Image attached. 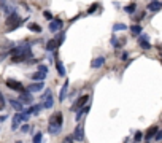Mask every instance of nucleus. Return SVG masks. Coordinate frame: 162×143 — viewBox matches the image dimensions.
Returning <instances> with one entry per match:
<instances>
[{"instance_id": "obj_8", "label": "nucleus", "mask_w": 162, "mask_h": 143, "mask_svg": "<svg viewBox=\"0 0 162 143\" xmlns=\"http://www.w3.org/2000/svg\"><path fill=\"white\" fill-rule=\"evenodd\" d=\"M6 86H8L10 89H13V91H19V92L24 91L22 83H19V81H16V80H6Z\"/></svg>"}, {"instance_id": "obj_27", "label": "nucleus", "mask_w": 162, "mask_h": 143, "mask_svg": "<svg viewBox=\"0 0 162 143\" xmlns=\"http://www.w3.org/2000/svg\"><path fill=\"white\" fill-rule=\"evenodd\" d=\"M135 10H137V5H135V3H130L129 6H126V8H124V11H126V13H129V14L135 13Z\"/></svg>"}, {"instance_id": "obj_10", "label": "nucleus", "mask_w": 162, "mask_h": 143, "mask_svg": "<svg viewBox=\"0 0 162 143\" xmlns=\"http://www.w3.org/2000/svg\"><path fill=\"white\" fill-rule=\"evenodd\" d=\"M138 45H140L141 49H149L151 48V43H149L148 35H140V38H138Z\"/></svg>"}, {"instance_id": "obj_37", "label": "nucleus", "mask_w": 162, "mask_h": 143, "mask_svg": "<svg viewBox=\"0 0 162 143\" xmlns=\"http://www.w3.org/2000/svg\"><path fill=\"white\" fill-rule=\"evenodd\" d=\"M5 119H6V116H5V115H3V116H0V124H2V122L5 121Z\"/></svg>"}, {"instance_id": "obj_26", "label": "nucleus", "mask_w": 162, "mask_h": 143, "mask_svg": "<svg viewBox=\"0 0 162 143\" xmlns=\"http://www.w3.org/2000/svg\"><path fill=\"white\" fill-rule=\"evenodd\" d=\"M32 142H34V143H43V134H41V132H37V134L34 135Z\"/></svg>"}, {"instance_id": "obj_31", "label": "nucleus", "mask_w": 162, "mask_h": 143, "mask_svg": "<svg viewBox=\"0 0 162 143\" xmlns=\"http://www.w3.org/2000/svg\"><path fill=\"white\" fill-rule=\"evenodd\" d=\"M133 138H135V143H137V142H140L141 138H143V134H141V132H137L135 135H133Z\"/></svg>"}, {"instance_id": "obj_14", "label": "nucleus", "mask_w": 162, "mask_h": 143, "mask_svg": "<svg viewBox=\"0 0 162 143\" xmlns=\"http://www.w3.org/2000/svg\"><path fill=\"white\" fill-rule=\"evenodd\" d=\"M67 92H69V81H64V84H62V88H61V92H59V100H61V102L65 100Z\"/></svg>"}, {"instance_id": "obj_33", "label": "nucleus", "mask_w": 162, "mask_h": 143, "mask_svg": "<svg viewBox=\"0 0 162 143\" xmlns=\"http://www.w3.org/2000/svg\"><path fill=\"white\" fill-rule=\"evenodd\" d=\"M154 138H156V140H162V130H159V132L156 134V137H154Z\"/></svg>"}, {"instance_id": "obj_20", "label": "nucleus", "mask_w": 162, "mask_h": 143, "mask_svg": "<svg viewBox=\"0 0 162 143\" xmlns=\"http://www.w3.org/2000/svg\"><path fill=\"white\" fill-rule=\"evenodd\" d=\"M27 27H29V30H32V32H35V33H40L41 32V26L37 24V22H30Z\"/></svg>"}, {"instance_id": "obj_13", "label": "nucleus", "mask_w": 162, "mask_h": 143, "mask_svg": "<svg viewBox=\"0 0 162 143\" xmlns=\"http://www.w3.org/2000/svg\"><path fill=\"white\" fill-rule=\"evenodd\" d=\"M105 64V57L103 56H98V57H96V59H92V62H91V68H100L102 65Z\"/></svg>"}, {"instance_id": "obj_5", "label": "nucleus", "mask_w": 162, "mask_h": 143, "mask_svg": "<svg viewBox=\"0 0 162 143\" xmlns=\"http://www.w3.org/2000/svg\"><path fill=\"white\" fill-rule=\"evenodd\" d=\"M89 102V95L88 94H84V95H81V97H78L76 100H75V103L72 107H70V111H78V110H81L83 107H86V103Z\"/></svg>"}, {"instance_id": "obj_29", "label": "nucleus", "mask_w": 162, "mask_h": 143, "mask_svg": "<svg viewBox=\"0 0 162 143\" xmlns=\"http://www.w3.org/2000/svg\"><path fill=\"white\" fill-rule=\"evenodd\" d=\"M48 70H49V68L46 67V65H38V72H41V73H46V75H48Z\"/></svg>"}, {"instance_id": "obj_4", "label": "nucleus", "mask_w": 162, "mask_h": 143, "mask_svg": "<svg viewBox=\"0 0 162 143\" xmlns=\"http://www.w3.org/2000/svg\"><path fill=\"white\" fill-rule=\"evenodd\" d=\"M41 107L46 108V110L54 107V97H53V94H51L49 89H46L45 94H41Z\"/></svg>"}, {"instance_id": "obj_38", "label": "nucleus", "mask_w": 162, "mask_h": 143, "mask_svg": "<svg viewBox=\"0 0 162 143\" xmlns=\"http://www.w3.org/2000/svg\"><path fill=\"white\" fill-rule=\"evenodd\" d=\"M16 143H22V142H16Z\"/></svg>"}, {"instance_id": "obj_34", "label": "nucleus", "mask_w": 162, "mask_h": 143, "mask_svg": "<svg viewBox=\"0 0 162 143\" xmlns=\"http://www.w3.org/2000/svg\"><path fill=\"white\" fill-rule=\"evenodd\" d=\"M97 6H98L97 3H94V5H92V6H91V8H89V13H94V11H96V8H97Z\"/></svg>"}, {"instance_id": "obj_21", "label": "nucleus", "mask_w": 162, "mask_h": 143, "mask_svg": "<svg viewBox=\"0 0 162 143\" xmlns=\"http://www.w3.org/2000/svg\"><path fill=\"white\" fill-rule=\"evenodd\" d=\"M56 67H57V73L61 76H65V68H64V64L61 62L59 59H56Z\"/></svg>"}, {"instance_id": "obj_17", "label": "nucleus", "mask_w": 162, "mask_h": 143, "mask_svg": "<svg viewBox=\"0 0 162 143\" xmlns=\"http://www.w3.org/2000/svg\"><path fill=\"white\" fill-rule=\"evenodd\" d=\"M159 132V129H157V126H153L151 129H148V132H146V140H151V138H154L156 137V134Z\"/></svg>"}, {"instance_id": "obj_7", "label": "nucleus", "mask_w": 162, "mask_h": 143, "mask_svg": "<svg viewBox=\"0 0 162 143\" xmlns=\"http://www.w3.org/2000/svg\"><path fill=\"white\" fill-rule=\"evenodd\" d=\"M83 130H84V126L80 122V124L76 126V129L73 130V138L76 142H83V140H84V132H83Z\"/></svg>"}, {"instance_id": "obj_11", "label": "nucleus", "mask_w": 162, "mask_h": 143, "mask_svg": "<svg viewBox=\"0 0 162 143\" xmlns=\"http://www.w3.org/2000/svg\"><path fill=\"white\" fill-rule=\"evenodd\" d=\"M19 100H21L22 103H32L34 97H32V94H30L29 91H22L21 95H19Z\"/></svg>"}, {"instance_id": "obj_25", "label": "nucleus", "mask_w": 162, "mask_h": 143, "mask_svg": "<svg viewBox=\"0 0 162 143\" xmlns=\"http://www.w3.org/2000/svg\"><path fill=\"white\" fill-rule=\"evenodd\" d=\"M121 43H126V38H122V40H118L116 37H111V45H113V48H119Z\"/></svg>"}, {"instance_id": "obj_2", "label": "nucleus", "mask_w": 162, "mask_h": 143, "mask_svg": "<svg viewBox=\"0 0 162 143\" xmlns=\"http://www.w3.org/2000/svg\"><path fill=\"white\" fill-rule=\"evenodd\" d=\"M62 126H64V115H62V111H56V113L51 115L48 121V132L53 135L61 134Z\"/></svg>"}, {"instance_id": "obj_1", "label": "nucleus", "mask_w": 162, "mask_h": 143, "mask_svg": "<svg viewBox=\"0 0 162 143\" xmlns=\"http://www.w3.org/2000/svg\"><path fill=\"white\" fill-rule=\"evenodd\" d=\"M11 54H13V57H11L13 62H22V60H27L32 57V49H30L29 43H22V45L16 46L11 51Z\"/></svg>"}, {"instance_id": "obj_32", "label": "nucleus", "mask_w": 162, "mask_h": 143, "mask_svg": "<svg viewBox=\"0 0 162 143\" xmlns=\"http://www.w3.org/2000/svg\"><path fill=\"white\" fill-rule=\"evenodd\" d=\"M29 130H30V126H27V124H24V126L21 127V132H22V134H27Z\"/></svg>"}, {"instance_id": "obj_12", "label": "nucleus", "mask_w": 162, "mask_h": 143, "mask_svg": "<svg viewBox=\"0 0 162 143\" xmlns=\"http://www.w3.org/2000/svg\"><path fill=\"white\" fill-rule=\"evenodd\" d=\"M10 105L14 108V110L18 111V113H22L24 111V103L21 102V100H14V99H10Z\"/></svg>"}, {"instance_id": "obj_16", "label": "nucleus", "mask_w": 162, "mask_h": 143, "mask_svg": "<svg viewBox=\"0 0 162 143\" xmlns=\"http://www.w3.org/2000/svg\"><path fill=\"white\" fill-rule=\"evenodd\" d=\"M149 11H159L162 8V3L161 2H157V0H151V2L148 3V6H146Z\"/></svg>"}, {"instance_id": "obj_3", "label": "nucleus", "mask_w": 162, "mask_h": 143, "mask_svg": "<svg viewBox=\"0 0 162 143\" xmlns=\"http://www.w3.org/2000/svg\"><path fill=\"white\" fill-rule=\"evenodd\" d=\"M5 24H6V27H8V32H11V30L18 29V27L22 24V19L19 18V14H18V13H11L10 16L6 18Z\"/></svg>"}, {"instance_id": "obj_6", "label": "nucleus", "mask_w": 162, "mask_h": 143, "mask_svg": "<svg viewBox=\"0 0 162 143\" xmlns=\"http://www.w3.org/2000/svg\"><path fill=\"white\" fill-rule=\"evenodd\" d=\"M62 27H64V21L62 19H53V21L49 22V32H53V33H56L59 32V30H62Z\"/></svg>"}, {"instance_id": "obj_19", "label": "nucleus", "mask_w": 162, "mask_h": 143, "mask_svg": "<svg viewBox=\"0 0 162 143\" xmlns=\"http://www.w3.org/2000/svg\"><path fill=\"white\" fill-rule=\"evenodd\" d=\"M88 111H89V107H83L81 110H78L76 111V121H81V118L84 115H88Z\"/></svg>"}, {"instance_id": "obj_28", "label": "nucleus", "mask_w": 162, "mask_h": 143, "mask_svg": "<svg viewBox=\"0 0 162 143\" xmlns=\"http://www.w3.org/2000/svg\"><path fill=\"white\" fill-rule=\"evenodd\" d=\"M5 105H6V102H5V97H3V94L0 92V110H3L5 108Z\"/></svg>"}, {"instance_id": "obj_30", "label": "nucleus", "mask_w": 162, "mask_h": 143, "mask_svg": "<svg viewBox=\"0 0 162 143\" xmlns=\"http://www.w3.org/2000/svg\"><path fill=\"white\" fill-rule=\"evenodd\" d=\"M43 16H45L46 19H48L49 22H51V21H53V19H54V18H53V14H51L49 11H45V13H43Z\"/></svg>"}, {"instance_id": "obj_35", "label": "nucleus", "mask_w": 162, "mask_h": 143, "mask_svg": "<svg viewBox=\"0 0 162 143\" xmlns=\"http://www.w3.org/2000/svg\"><path fill=\"white\" fill-rule=\"evenodd\" d=\"M73 140H75V138H73V135H70V137H67V138H65V143H72Z\"/></svg>"}, {"instance_id": "obj_23", "label": "nucleus", "mask_w": 162, "mask_h": 143, "mask_svg": "<svg viewBox=\"0 0 162 143\" xmlns=\"http://www.w3.org/2000/svg\"><path fill=\"white\" fill-rule=\"evenodd\" d=\"M57 46H59V45H57L56 40H49L48 43H46V51H54Z\"/></svg>"}, {"instance_id": "obj_24", "label": "nucleus", "mask_w": 162, "mask_h": 143, "mask_svg": "<svg viewBox=\"0 0 162 143\" xmlns=\"http://www.w3.org/2000/svg\"><path fill=\"white\" fill-rule=\"evenodd\" d=\"M45 78H46V73H41V72H35L32 75V80L35 81H43Z\"/></svg>"}, {"instance_id": "obj_9", "label": "nucleus", "mask_w": 162, "mask_h": 143, "mask_svg": "<svg viewBox=\"0 0 162 143\" xmlns=\"http://www.w3.org/2000/svg\"><path fill=\"white\" fill-rule=\"evenodd\" d=\"M43 88H45V83H43V81H38V83H32V84H29V86H27V91H29L30 94H34V92L41 91Z\"/></svg>"}, {"instance_id": "obj_15", "label": "nucleus", "mask_w": 162, "mask_h": 143, "mask_svg": "<svg viewBox=\"0 0 162 143\" xmlns=\"http://www.w3.org/2000/svg\"><path fill=\"white\" fill-rule=\"evenodd\" d=\"M21 122H22V113H16V115L13 116V124H11V129L16 130Z\"/></svg>"}, {"instance_id": "obj_36", "label": "nucleus", "mask_w": 162, "mask_h": 143, "mask_svg": "<svg viewBox=\"0 0 162 143\" xmlns=\"http://www.w3.org/2000/svg\"><path fill=\"white\" fill-rule=\"evenodd\" d=\"M127 57H129V54H127V53H122V56H121V59H122V60H127Z\"/></svg>"}, {"instance_id": "obj_22", "label": "nucleus", "mask_w": 162, "mask_h": 143, "mask_svg": "<svg viewBox=\"0 0 162 143\" xmlns=\"http://www.w3.org/2000/svg\"><path fill=\"white\" fill-rule=\"evenodd\" d=\"M126 29H127V26L124 22H116L113 26V32H121V30H126Z\"/></svg>"}, {"instance_id": "obj_18", "label": "nucleus", "mask_w": 162, "mask_h": 143, "mask_svg": "<svg viewBox=\"0 0 162 143\" xmlns=\"http://www.w3.org/2000/svg\"><path fill=\"white\" fill-rule=\"evenodd\" d=\"M141 26H138V24H133V26H130V32H132V35H141Z\"/></svg>"}]
</instances>
